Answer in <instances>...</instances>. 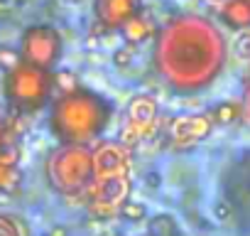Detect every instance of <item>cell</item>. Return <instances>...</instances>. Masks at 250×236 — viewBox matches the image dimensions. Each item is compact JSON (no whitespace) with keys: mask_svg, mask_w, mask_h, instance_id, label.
<instances>
[{"mask_svg":"<svg viewBox=\"0 0 250 236\" xmlns=\"http://www.w3.org/2000/svg\"><path fill=\"white\" fill-rule=\"evenodd\" d=\"M155 69L177 94H196L223 71L228 45L223 32L201 15H177L155 37Z\"/></svg>","mask_w":250,"mask_h":236,"instance_id":"cell-1","label":"cell"},{"mask_svg":"<svg viewBox=\"0 0 250 236\" xmlns=\"http://www.w3.org/2000/svg\"><path fill=\"white\" fill-rule=\"evenodd\" d=\"M113 118V103L91 89L59 94L49 103L47 126L59 145H91L101 138Z\"/></svg>","mask_w":250,"mask_h":236,"instance_id":"cell-2","label":"cell"},{"mask_svg":"<svg viewBox=\"0 0 250 236\" xmlns=\"http://www.w3.org/2000/svg\"><path fill=\"white\" fill-rule=\"evenodd\" d=\"M44 172L54 192L64 197L83 194L96 182L93 150L88 145H59L49 153Z\"/></svg>","mask_w":250,"mask_h":236,"instance_id":"cell-3","label":"cell"},{"mask_svg":"<svg viewBox=\"0 0 250 236\" xmlns=\"http://www.w3.org/2000/svg\"><path fill=\"white\" fill-rule=\"evenodd\" d=\"M3 96L18 113H37L54 98V71H44L20 62L3 79Z\"/></svg>","mask_w":250,"mask_h":236,"instance_id":"cell-4","label":"cell"},{"mask_svg":"<svg viewBox=\"0 0 250 236\" xmlns=\"http://www.w3.org/2000/svg\"><path fill=\"white\" fill-rule=\"evenodd\" d=\"M64 40L52 25H30L20 37V59L30 67L52 71L62 59Z\"/></svg>","mask_w":250,"mask_h":236,"instance_id":"cell-5","label":"cell"},{"mask_svg":"<svg viewBox=\"0 0 250 236\" xmlns=\"http://www.w3.org/2000/svg\"><path fill=\"white\" fill-rule=\"evenodd\" d=\"M91 194V212L93 214H113L130 197V180L128 175H105L96 177L88 189Z\"/></svg>","mask_w":250,"mask_h":236,"instance_id":"cell-6","label":"cell"},{"mask_svg":"<svg viewBox=\"0 0 250 236\" xmlns=\"http://www.w3.org/2000/svg\"><path fill=\"white\" fill-rule=\"evenodd\" d=\"M130 165V153L118 141H103L98 148H93V170L96 177L105 175H128Z\"/></svg>","mask_w":250,"mask_h":236,"instance_id":"cell-7","label":"cell"},{"mask_svg":"<svg viewBox=\"0 0 250 236\" xmlns=\"http://www.w3.org/2000/svg\"><path fill=\"white\" fill-rule=\"evenodd\" d=\"M93 13L103 30H120L140 13V0H93Z\"/></svg>","mask_w":250,"mask_h":236,"instance_id":"cell-8","label":"cell"},{"mask_svg":"<svg viewBox=\"0 0 250 236\" xmlns=\"http://www.w3.org/2000/svg\"><path fill=\"white\" fill-rule=\"evenodd\" d=\"M213 131V118L211 113H196V116H179L172 123V138L177 143H196L208 138Z\"/></svg>","mask_w":250,"mask_h":236,"instance_id":"cell-9","label":"cell"},{"mask_svg":"<svg viewBox=\"0 0 250 236\" xmlns=\"http://www.w3.org/2000/svg\"><path fill=\"white\" fill-rule=\"evenodd\" d=\"M155 116H157V103L150 96H135L130 101L128 108V126L135 128L140 136H145L150 131V126L155 123Z\"/></svg>","mask_w":250,"mask_h":236,"instance_id":"cell-10","label":"cell"},{"mask_svg":"<svg viewBox=\"0 0 250 236\" xmlns=\"http://www.w3.org/2000/svg\"><path fill=\"white\" fill-rule=\"evenodd\" d=\"M221 20L233 30H250V0H226L221 3Z\"/></svg>","mask_w":250,"mask_h":236,"instance_id":"cell-11","label":"cell"},{"mask_svg":"<svg viewBox=\"0 0 250 236\" xmlns=\"http://www.w3.org/2000/svg\"><path fill=\"white\" fill-rule=\"evenodd\" d=\"M120 32H123L125 40H128V45H140V42L150 40V35H152V25L138 13V15H133L128 23L120 27Z\"/></svg>","mask_w":250,"mask_h":236,"instance_id":"cell-12","label":"cell"},{"mask_svg":"<svg viewBox=\"0 0 250 236\" xmlns=\"http://www.w3.org/2000/svg\"><path fill=\"white\" fill-rule=\"evenodd\" d=\"M211 118H213V126H230V123L238 121V118H243L240 103H235V101H221L211 111Z\"/></svg>","mask_w":250,"mask_h":236,"instance_id":"cell-13","label":"cell"},{"mask_svg":"<svg viewBox=\"0 0 250 236\" xmlns=\"http://www.w3.org/2000/svg\"><path fill=\"white\" fill-rule=\"evenodd\" d=\"M150 234L152 236H179V229L169 214H160L150 221Z\"/></svg>","mask_w":250,"mask_h":236,"instance_id":"cell-14","label":"cell"},{"mask_svg":"<svg viewBox=\"0 0 250 236\" xmlns=\"http://www.w3.org/2000/svg\"><path fill=\"white\" fill-rule=\"evenodd\" d=\"M118 214L123 219H128V221H145L147 219V207L143 202H138V199H128L118 209Z\"/></svg>","mask_w":250,"mask_h":236,"instance_id":"cell-15","label":"cell"},{"mask_svg":"<svg viewBox=\"0 0 250 236\" xmlns=\"http://www.w3.org/2000/svg\"><path fill=\"white\" fill-rule=\"evenodd\" d=\"M54 89H59V94H71V91L81 89L79 76L69 69H59V71H54Z\"/></svg>","mask_w":250,"mask_h":236,"instance_id":"cell-16","label":"cell"},{"mask_svg":"<svg viewBox=\"0 0 250 236\" xmlns=\"http://www.w3.org/2000/svg\"><path fill=\"white\" fill-rule=\"evenodd\" d=\"M20 62H22V59H20V49H13V47H0V69H5V74H8V71H13Z\"/></svg>","mask_w":250,"mask_h":236,"instance_id":"cell-17","label":"cell"},{"mask_svg":"<svg viewBox=\"0 0 250 236\" xmlns=\"http://www.w3.org/2000/svg\"><path fill=\"white\" fill-rule=\"evenodd\" d=\"M20 180L18 167H8L0 163V192H8L10 187H15V182Z\"/></svg>","mask_w":250,"mask_h":236,"instance_id":"cell-18","label":"cell"},{"mask_svg":"<svg viewBox=\"0 0 250 236\" xmlns=\"http://www.w3.org/2000/svg\"><path fill=\"white\" fill-rule=\"evenodd\" d=\"M135 59V45H123L113 52V64L115 67H128Z\"/></svg>","mask_w":250,"mask_h":236,"instance_id":"cell-19","label":"cell"},{"mask_svg":"<svg viewBox=\"0 0 250 236\" xmlns=\"http://www.w3.org/2000/svg\"><path fill=\"white\" fill-rule=\"evenodd\" d=\"M0 236H20V226L10 214H0Z\"/></svg>","mask_w":250,"mask_h":236,"instance_id":"cell-20","label":"cell"},{"mask_svg":"<svg viewBox=\"0 0 250 236\" xmlns=\"http://www.w3.org/2000/svg\"><path fill=\"white\" fill-rule=\"evenodd\" d=\"M235 49L240 57H250V30H243V35L235 40Z\"/></svg>","mask_w":250,"mask_h":236,"instance_id":"cell-21","label":"cell"},{"mask_svg":"<svg viewBox=\"0 0 250 236\" xmlns=\"http://www.w3.org/2000/svg\"><path fill=\"white\" fill-rule=\"evenodd\" d=\"M230 214H233V212H230V207H228L226 202H216V204H213V216H216L218 221H228Z\"/></svg>","mask_w":250,"mask_h":236,"instance_id":"cell-22","label":"cell"},{"mask_svg":"<svg viewBox=\"0 0 250 236\" xmlns=\"http://www.w3.org/2000/svg\"><path fill=\"white\" fill-rule=\"evenodd\" d=\"M240 111H243V118L250 123V84H248L245 96H243V101H240Z\"/></svg>","mask_w":250,"mask_h":236,"instance_id":"cell-23","label":"cell"},{"mask_svg":"<svg viewBox=\"0 0 250 236\" xmlns=\"http://www.w3.org/2000/svg\"><path fill=\"white\" fill-rule=\"evenodd\" d=\"M145 182H147L150 187H160V175L150 172V175H145Z\"/></svg>","mask_w":250,"mask_h":236,"instance_id":"cell-24","label":"cell"},{"mask_svg":"<svg viewBox=\"0 0 250 236\" xmlns=\"http://www.w3.org/2000/svg\"><path fill=\"white\" fill-rule=\"evenodd\" d=\"M44 236H66V229H64V226H54V229L47 231Z\"/></svg>","mask_w":250,"mask_h":236,"instance_id":"cell-25","label":"cell"},{"mask_svg":"<svg viewBox=\"0 0 250 236\" xmlns=\"http://www.w3.org/2000/svg\"><path fill=\"white\" fill-rule=\"evenodd\" d=\"M5 136H8V133H5V123L0 121V150L5 148Z\"/></svg>","mask_w":250,"mask_h":236,"instance_id":"cell-26","label":"cell"},{"mask_svg":"<svg viewBox=\"0 0 250 236\" xmlns=\"http://www.w3.org/2000/svg\"><path fill=\"white\" fill-rule=\"evenodd\" d=\"M211 3H226V0H211Z\"/></svg>","mask_w":250,"mask_h":236,"instance_id":"cell-27","label":"cell"},{"mask_svg":"<svg viewBox=\"0 0 250 236\" xmlns=\"http://www.w3.org/2000/svg\"><path fill=\"white\" fill-rule=\"evenodd\" d=\"M69 3H81V0H69Z\"/></svg>","mask_w":250,"mask_h":236,"instance_id":"cell-28","label":"cell"}]
</instances>
